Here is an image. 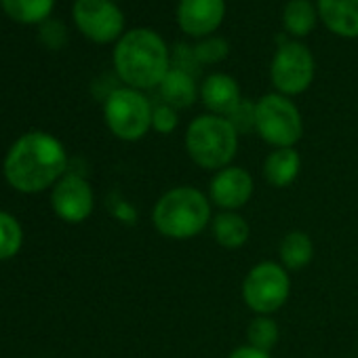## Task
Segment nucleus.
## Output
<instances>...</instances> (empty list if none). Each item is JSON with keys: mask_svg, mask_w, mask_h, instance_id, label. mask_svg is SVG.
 <instances>
[{"mask_svg": "<svg viewBox=\"0 0 358 358\" xmlns=\"http://www.w3.org/2000/svg\"><path fill=\"white\" fill-rule=\"evenodd\" d=\"M255 133L272 148H295L303 137V118L291 97L266 93L255 101Z\"/></svg>", "mask_w": 358, "mask_h": 358, "instance_id": "5", "label": "nucleus"}, {"mask_svg": "<svg viewBox=\"0 0 358 358\" xmlns=\"http://www.w3.org/2000/svg\"><path fill=\"white\" fill-rule=\"evenodd\" d=\"M238 135L255 131V101L241 99V103L226 116Z\"/></svg>", "mask_w": 358, "mask_h": 358, "instance_id": "24", "label": "nucleus"}, {"mask_svg": "<svg viewBox=\"0 0 358 358\" xmlns=\"http://www.w3.org/2000/svg\"><path fill=\"white\" fill-rule=\"evenodd\" d=\"M262 171L272 188H289L301 173V156L297 148H276L266 156Z\"/></svg>", "mask_w": 358, "mask_h": 358, "instance_id": "15", "label": "nucleus"}, {"mask_svg": "<svg viewBox=\"0 0 358 358\" xmlns=\"http://www.w3.org/2000/svg\"><path fill=\"white\" fill-rule=\"evenodd\" d=\"M41 38L47 47L51 49H59L66 45L68 41V32H66V26L59 24V22H45L43 28H41Z\"/></svg>", "mask_w": 358, "mask_h": 358, "instance_id": "27", "label": "nucleus"}, {"mask_svg": "<svg viewBox=\"0 0 358 358\" xmlns=\"http://www.w3.org/2000/svg\"><path fill=\"white\" fill-rule=\"evenodd\" d=\"M226 0H179L177 26L192 38H207L217 32L226 20Z\"/></svg>", "mask_w": 358, "mask_h": 358, "instance_id": "12", "label": "nucleus"}, {"mask_svg": "<svg viewBox=\"0 0 358 358\" xmlns=\"http://www.w3.org/2000/svg\"><path fill=\"white\" fill-rule=\"evenodd\" d=\"M228 358H272V356H270V352H264V350H259V348H253V345L245 343V345L234 348V350L228 354Z\"/></svg>", "mask_w": 358, "mask_h": 358, "instance_id": "28", "label": "nucleus"}, {"mask_svg": "<svg viewBox=\"0 0 358 358\" xmlns=\"http://www.w3.org/2000/svg\"><path fill=\"white\" fill-rule=\"evenodd\" d=\"M322 26L341 38H358V0H316Z\"/></svg>", "mask_w": 358, "mask_h": 358, "instance_id": "14", "label": "nucleus"}, {"mask_svg": "<svg viewBox=\"0 0 358 358\" xmlns=\"http://www.w3.org/2000/svg\"><path fill=\"white\" fill-rule=\"evenodd\" d=\"M72 17L76 28L93 43H118L124 34V15L114 0H74Z\"/></svg>", "mask_w": 358, "mask_h": 358, "instance_id": "9", "label": "nucleus"}, {"mask_svg": "<svg viewBox=\"0 0 358 358\" xmlns=\"http://www.w3.org/2000/svg\"><path fill=\"white\" fill-rule=\"evenodd\" d=\"M211 234L220 247L234 251L249 243L251 226L241 211H220L211 220Z\"/></svg>", "mask_w": 358, "mask_h": 358, "instance_id": "17", "label": "nucleus"}, {"mask_svg": "<svg viewBox=\"0 0 358 358\" xmlns=\"http://www.w3.org/2000/svg\"><path fill=\"white\" fill-rule=\"evenodd\" d=\"M114 70L124 87L148 91L160 87L171 70V51L164 38L150 28H135L120 36L114 47Z\"/></svg>", "mask_w": 358, "mask_h": 358, "instance_id": "2", "label": "nucleus"}, {"mask_svg": "<svg viewBox=\"0 0 358 358\" xmlns=\"http://www.w3.org/2000/svg\"><path fill=\"white\" fill-rule=\"evenodd\" d=\"M243 301L255 316H272L291 295V276L280 262L255 264L243 280Z\"/></svg>", "mask_w": 358, "mask_h": 358, "instance_id": "7", "label": "nucleus"}, {"mask_svg": "<svg viewBox=\"0 0 358 358\" xmlns=\"http://www.w3.org/2000/svg\"><path fill=\"white\" fill-rule=\"evenodd\" d=\"M230 53V45L226 38H220V36H207L203 41H199L194 45V55L199 59L201 66H213V64H220L228 57Z\"/></svg>", "mask_w": 358, "mask_h": 358, "instance_id": "23", "label": "nucleus"}, {"mask_svg": "<svg viewBox=\"0 0 358 358\" xmlns=\"http://www.w3.org/2000/svg\"><path fill=\"white\" fill-rule=\"evenodd\" d=\"M51 205L62 222L80 224L91 217L95 209V194L85 177L68 173L53 186Z\"/></svg>", "mask_w": 358, "mask_h": 358, "instance_id": "10", "label": "nucleus"}, {"mask_svg": "<svg viewBox=\"0 0 358 358\" xmlns=\"http://www.w3.org/2000/svg\"><path fill=\"white\" fill-rule=\"evenodd\" d=\"M24 243V232L20 222L7 213V211H0V262L11 259L20 253Z\"/></svg>", "mask_w": 358, "mask_h": 358, "instance_id": "22", "label": "nucleus"}, {"mask_svg": "<svg viewBox=\"0 0 358 358\" xmlns=\"http://www.w3.org/2000/svg\"><path fill=\"white\" fill-rule=\"evenodd\" d=\"M199 99L209 110V114L228 116L243 99L241 85L226 72H213L203 80Z\"/></svg>", "mask_w": 358, "mask_h": 358, "instance_id": "13", "label": "nucleus"}, {"mask_svg": "<svg viewBox=\"0 0 358 358\" xmlns=\"http://www.w3.org/2000/svg\"><path fill=\"white\" fill-rule=\"evenodd\" d=\"M158 91H160L162 103H169L175 110H184V108L194 106V101L201 95V87L196 85L194 74L173 68V66L166 72V76L162 78Z\"/></svg>", "mask_w": 358, "mask_h": 358, "instance_id": "16", "label": "nucleus"}, {"mask_svg": "<svg viewBox=\"0 0 358 358\" xmlns=\"http://www.w3.org/2000/svg\"><path fill=\"white\" fill-rule=\"evenodd\" d=\"M68 154L57 137L45 131L22 135L7 152L3 171L11 188L36 194L55 186L66 175Z\"/></svg>", "mask_w": 358, "mask_h": 358, "instance_id": "1", "label": "nucleus"}, {"mask_svg": "<svg viewBox=\"0 0 358 358\" xmlns=\"http://www.w3.org/2000/svg\"><path fill=\"white\" fill-rule=\"evenodd\" d=\"M278 259H280V266L289 272L303 270L314 259L312 238L301 230H293V232L285 234L278 245Z\"/></svg>", "mask_w": 358, "mask_h": 358, "instance_id": "18", "label": "nucleus"}, {"mask_svg": "<svg viewBox=\"0 0 358 358\" xmlns=\"http://www.w3.org/2000/svg\"><path fill=\"white\" fill-rule=\"evenodd\" d=\"M255 184L253 175L245 166L230 164L213 173L207 196L220 211H241L253 199Z\"/></svg>", "mask_w": 358, "mask_h": 358, "instance_id": "11", "label": "nucleus"}, {"mask_svg": "<svg viewBox=\"0 0 358 358\" xmlns=\"http://www.w3.org/2000/svg\"><path fill=\"white\" fill-rule=\"evenodd\" d=\"M3 11L20 24H45L55 0H0Z\"/></svg>", "mask_w": 358, "mask_h": 358, "instance_id": "20", "label": "nucleus"}, {"mask_svg": "<svg viewBox=\"0 0 358 358\" xmlns=\"http://www.w3.org/2000/svg\"><path fill=\"white\" fill-rule=\"evenodd\" d=\"M179 127V110L169 103H156L152 112V129L160 135H171Z\"/></svg>", "mask_w": 358, "mask_h": 358, "instance_id": "25", "label": "nucleus"}, {"mask_svg": "<svg viewBox=\"0 0 358 358\" xmlns=\"http://www.w3.org/2000/svg\"><path fill=\"white\" fill-rule=\"evenodd\" d=\"M238 133L226 116L201 114L186 129V152L205 171H222L232 164L238 152Z\"/></svg>", "mask_w": 358, "mask_h": 358, "instance_id": "4", "label": "nucleus"}, {"mask_svg": "<svg viewBox=\"0 0 358 358\" xmlns=\"http://www.w3.org/2000/svg\"><path fill=\"white\" fill-rule=\"evenodd\" d=\"M211 201L194 186H175L166 190L152 209L156 232L171 241H190L211 226Z\"/></svg>", "mask_w": 358, "mask_h": 358, "instance_id": "3", "label": "nucleus"}, {"mask_svg": "<svg viewBox=\"0 0 358 358\" xmlns=\"http://www.w3.org/2000/svg\"><path fill=\"white\" fill-rule=\"evenodd\" d=\"M316 74L312 51L299 41H280L270 64V80L276 93L295 97L310 89Z\"/></svg>", "mask_w": 358, "mask_h": 358, "instance_id": "8", "label": "nucleus"}, {"mask_svg": "<svg viewBox=\"0 0 358 358\" xmlns=\"http://www.w3.org/2000/svg\"><path fill=\"white\" fill-rule=\"evenodd\" d=\"M154 106L143 91L131 87L112 89L103 101V120L114 137L122 141H139L152 131Z\"/></svg>", "mask_w": 358, "mask_h": 358, "instance_id": "6", "label": "nucleus"}, {"mask_svg": "<svg viewBox=\"0 0 358 358\" xmlns=\"http://www.w3.org/2000/svg\"><path fill=\"white\" fill-rule=\"evenodd\" d=\"M171 66L194 74L201 68V64H199V59L194 55V47H188L184 43H177V47L171 51Z\"/></svg>", "mask_w": 358, "mask_h": 358, "instance_id": "26", "label": "nucleus"}, {"mask_svg": "<svg viewBox=\"0 0 358 358\" xmlns=\"http://www.w3.org/2000/svg\"><path fill=\"white\" fill-rule=\"evenodd\" d=\"M280 339V329L272 316H255L247 327V343L270 352Z\"/></svg>", "mask_w": 358, "mask_h": 358, "instance_id": "21", "label": "nucleus"}, {"mask_svg": "<svg viewBox=\"0 0 358 358\" xmlns=\"http://www.w3.org/2000/svg\"><path fill=\"white\" fill-rule=\"evenodd\" d=\"M318 20V9L310 0H289L282 9V28L295 41L310 36Z\"/></svg>", "mask_w": 358, "mask_h": 358, "instance_id": "19", "label": "nucleus"}]
</instances>
